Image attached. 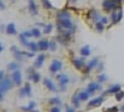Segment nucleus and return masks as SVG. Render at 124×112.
<instances>
[{
  "instance_id": "9b49d317",
  "label": "nucleus",
  "mask_w": 124,
  "mask_h": 112,
  "mask_svg": "<svg viewBox=\"0 0 124 112\" xmlns=\"http://www.w3.org/2000/svg\"><path fill=\"white\" fill-rule=\"evenodd\" d=\"M11 52L14 54V56H15V59L18 60V61H21V60H23V56L25 55V52L20 51L16 46H11Z\"/></svg>"
},
{
  "instance_id": "412c9836",
  "label": "nucleus",
  "mask_w": 124,
  "mask_h": 112,
  "mask_svg": "<svg viewBox=\"0 0 124 112\" xmlns=\"http://www.w3.org/2000/svg\"><path fill=\"white\" fill-rule=\"evenodd\" d=\"M80 54H82L83 57H86L90 55V47L88 46V45H85V46H83L82 49H80Z\"/></svg>"
},
{
  "instance_id": "b1692460",
  "label": "nucleus",
  "mask_w": 124,
  "mask_h": 112,
  "mask_svg": "<svg viewBox=\"0 0 124 112\" xmlns=\"http://www.w3.org/2000/svg\"><path fill=\"white\" fill-rule=\"evenodd\" d=\"M89 15H90V19H92V20H94V21H97L98 19H100V15H99V13H98V11H95L94 9L89 11Z\"/></svg>"
},
{
  "instance_id": "ddd939ff",
  "label": "nucleus",
  "mask_w": 124,
  "mask_h": 112,
  "mask_svg": "<svg viewBox=\"0 0 124 112\" xmlns=\"http://www.w3.org/2000/svg\"><path fill=\"white\" fill-rule=\"evenodd\" d=\"M43 84H44L45 87H46L48 90H50V91H56L55 85L53 84V81L50 80V79H44V80H43Z\"/></svg>"
},
{
  "instance_id": "20e7f679",
  "label": "nucleus",
  "mask_w": 124,
  "mask_h": 112,
  "mask_svg": "<svg viewBox=\"0 0 124 112\" xmlns=\"http://www.w3.org/2000/svg\"><path fill=\"white\" fill-rule=\"evenodd\" d=\"M62 67H63L62 61H59V60H53V62L50 64L49 70H50V72L55 73V72H58V71H60V70H62Z\"/></svg>"
},
{
  "instance_id": "f257e3e1",
  "label": "nucleus",
  "mask_w": 124,
  "mask_h": 112,
  "mask_svg": "<svg viewBox=\"0 0 124 112\" xmlns=\"http://www.w3.org/2000/svg\"><path fill=\"white\" fill-rule=\"evenodd\" d=\"M116 7H119V4L115 0H104L103 1V9L105 11H113Z\"/></svg>"
},
{
  "instance_id": "f704fd0d",
  "label": "nucleus",
  "mask_w": 124,
  "mask_h": 112,
  "mask_svg": "<svg viewBox=\"0 0 124 112\" xmlns=\"http://www.w3.org/2000/svg\"><path fill=\"white\" fill-rule=\"evenodd\" d=\"M44 27H45V29H44V34H50V33H52V29H53V25H52V24L45 25Z\"/></svg>"
},
{
  "instance_id": "dca6fc26",
  "label": "nucleus",
  "mask_w": 124,
  "mask_h": 112,
  "mask_svg": "<svg viewBox=\"0 0 124 112\" xmlns=\"http://www.w3.org/2000/svg\"><path fill=\"white\" fill-rule=\"evenodd\" d=\"M38 44H39V49H40L41 51L49 50V41H48V40L43 39V40H40V41H39Z\"/></svg>"
},
{
  "instance_id": "ea45409f",
  "label": "nucleus",
  "mask_w": 124,
  "mask_h": 112,
  "mask_svg": "<svg viewBox=\"0 0 124 112\" xmlns=\"http://www.w3.org/2000/svg\"><path fill=\"white\" fill-rule=\"evenodd\" d=\"M99 21H101V22H103V24L105 25L107 24V22H108V18H105V16H103V18H100V20Z\"/></svg>"
},
{
  "instance_id": "6ab92c4d",
  "label": "nucleus",
  "mask_w": 124,
  "mask_h": 112,
  "mask_svg": "<svg viewBox=\"0 0 124 112\" xmlns=\"http://www.w3.org/2000/svg\"><path fill=\"white\" fill-rule=\"evenodd\" d=\"M56 18H58V19H70V13L67 11V10L59 11V13L56 14Z\"/></svg>"
},
{
  "instance_id": "c9c22d12",
  "label": "nucleus",
  "mask_w": 124,
  "mask_h": 112,
  "mask_svg": "<svg viewBox=\"0 0 124 112\" xmlns=\"http://www.w3.org/2000/svg\"><path fill=\"white\" fill-rule=\"evenodd\" d=\"M118 111H119V108L114 106V107H109V108H107L104 112H118Z\"/></svg>"
},
{
  "instance_id": "5701e85b",
  "label": "nucleus",
  "mask_w": 124,
  "mask_h": 112,
  "mask_svg": "<svg viewBox=\"0 0 124 112\" xmlns=\"http://www.w3.org/2000/svg\"><path fill=\"white\" fill-rule=\"evenodd\" d=\"M35 106H36V105H35V102H34V101H30V102H29V105H28V106H25V107H21V110H23V111H25V112H31V111L35 108Z\"/></svg>"
},
{
  "instance_id": "de8ad7c7",
  "label": "nucleus",
  "mask_w": 124,
  "mask_h": 112,
  "mask_svg": "<svg viewBox=\"0 0 124 112\" xmlns=\"http://www.w3.org/2000/svg\"><path fill=\"white\" fill-rule=\"evenodd\" d=\"M3 49H4V47H3V45H1V44H0V52H1V51H3Z\"/></svg>"
},
{
  "instance_id": "473e14b6",
  "label": "nucleus",
  "mask_w": 124,
  "mask_h": 112,
  "mask_svg": "<svg viewBox=\"0 0 124 112\" xmlns=\"http://www.w3.org/2000/svg\"><path fill=\"white\" fill-rule=\"evenodd\" d=\"M49 102L52 103V105H60V103H62V101H60L59 97H54V99H50Z\"/></svg>"
},
{
  "instance_id": "79ce46f5",
  "label": "nucleus",
  "mask_w": 124,
  "mask_h": 112,
  "mask_svg": "<svg viewBox=\"0 0 124 112\" xmlns=\"http://www.w3.org/2000/svg\"><path fill=\"white\" fill-rule=\"evenodd\" d=\"M4 77H5V72H4L3 70H0V81H1Z\"/></svg>"
},
{
  "instance_id": "2f4dec72",
  "label": "nucleus",
  "mask_w": 124,
  "mask_h": 112,
  "mask_svg": "<svg viewBox=\"0 0 124 112\" xmlns=\"http://www.w3.org/2000/svg\"><path fill=\"white\" fill-rule=\"evenodd\" d=\"M31 34H33L34 37H40V36H41L40 30H39V29H36V27H34V29L31 30Z\"/></svg>"
},
{
  "instance_id": "49530a36",
  "label": "nucleus",
  "mask_w": 124,
  "mask_h": 112,
  "mask_svg": "<svg viewBox=\"0 0 124 112\" xmlns=\"http://www.w3.org/2000/svg\"><path fill=\"white\" fill-rule=\"evenodd\" d=\"M0 7H1V9H4V7H5V6H4V4H3L1 1H0Z\"/></svg>"
},
{
  "instance_id": "72a5a7b5",
  "label": "nucleus",
  "mask_w": 124,
  "mask_h": 112,
  "mask_svg": "<svg viewBox=\"0 0 124 112\" xmlns=\"http://www.w3.org/2000/svg\"><path fill=\"white\" fill-rule=\"evenodd\" d=\"M49 50L52 51L56 50V41H49Z\"/></svg>"
},
{
  "instance_id": "cd10ccee",
  "label": "nucleus",
  "mask_w": 124,
  "mask_h": 112,
  "mask_svg": "<svg viewBox=\"0 0 124 112\" xmlns=\"http://www.w3.org/2000/svg\"><path fill=\"white\" fill-rule=\"evenodd\" d=\"M29 47H30V50L33 51V52H35V51H38V50H40L39 49V44H36V42H29Z\"/></svg>"
},
{
  "instance_id": "a878e982",
  "label": "nucleus",
  "mask_w": 124,
  "mask_h": 112,
  "mask_svg": "<svg viewBox=\"0 0 124 112\" xmlns=\"http://www.w3.org/2000/svg\"><path fill=\"white\" fill-rule=\"evenodd\" d=\"M89 92L88 91H82V92H79V97H80V100L82 101H86L89 99Z\"/></svg>"
},
{
  "instance_id": "393cba45",
  "label": "nucleus",
  "mask_w": 124,
  "mask_h": 112,
  "mask_svg": "<svg viewBox=\"0 0 124 112\" xmlns=\"http://www.w3.org/2000/svg\"><path fill=\"white\" fill-rule=\"evenodd\" d=\"M8 69L10 71H15V70H19V62L18 61H13L10 64H8Z\"/></svg>"
},
{
  "instance_id": "2eb2a0df",
  "label": "nucleus",
  "mask_w": 124,
  "mask_h": 112,
  "mask_svg": "<svg viewBox=\"0 0 124 112\" xmlns=\"http://www.w3.org/2000/svg\"><path fill=\"white\" fill-rule=\"evenodd\" d=\"M29 11H30L33 15L38 14V9H36V4L34 0H29Z\"/></svg>"
},
{
  "instance_id": "0eeeda50",
  "label": "nucleus",
  "mask_w": 124,
  "mask_h": 112,
  "mask_svg": "<svg viewBox=\"0 0 124 112\" xmlns=\"http://www.w3.org/2000/svg\"><path fill=\"white\" fill-rule=\"evenodd\" d=\"M21 72H20V70H15V71H13V73H11V80L14 81V84L15 85H20L21 84Z\"/></svg>"
},
{
  "instance_id": "c756f323",
  "label": "nucleus",
  "mask_w": 124,
  "mask_h": 112,
  "mask_svg": "<svg viewBox=\"0 0 124 112\" xmlns=\"http://www.w3.org/2000/svg\"><path fill=\"white\" fill-rule=\"evenodd\" d=\"M123 99H124V92L120 90V91H118V92L115 93V100L116 101H122Z\"/></svg>"
},
{
  "instance_id": "4be33fe9",
  "label": "nucleus",
  "mask_w": 124,
  "mask_h": 112,
  "mask_svg": "<svg viewBox=\"0 0 124 112\" xmlns=\"http://www.w3.org/2000/svg\"><path fill=\"white\" fill-rule=\"evenodd\" d=\"M40 73H38V72H34V73H31V75H29V80H31L33 82H35V84H38V82L40 81Z\"/></svg>"
},
{
  "instance_id": "f8f14e48",
  "label": "nucleus",
  "mask_w": 124,
  "mask_h": 112,
  "mask_svg": "<svg viewBox=\"0 0 124 112\" xmlns=\"http://www.w3.org/2000/svg\"><path fill=\"white\" fill-rule=\"evenodd\" d=\"M19 95H20V96H30V95H31V88H30V85L26 84V85L24 86V88H20Z\"/></svg>"
},
{
  "instance_id": "39448f33",
  "label": "nucleus",
  "mask_w": 124,
  "mask_h": 112,
  "mask_svg": "<svg viewBox=\"0 0 124 112\" xmlns=\"http://www.w3.org/2000/svg\"><path fill=\"white\" fill-rule=\"evenodd\" d=\"M97 65H99V60H98V59H92L90 61H89V64L84 67V72H85V73L90 72L93 69H95Z\"/></svg>"
},
{
  "instance_id": "58836bf2",
  "label": "nucleus",
  "mask_w": 124,
  "mask_h": 112,
  "mask_svg": "<svg viewBox=\"0 0 124 112\" xmlns=\"http://www.w3.org/2000/svg\"><path fill=\"white\" fill-rule=\"evenodd\" d=\"M50 112H60V108L56 106H53V108H50Z\"/></svg>"
},
{
  "instance_id": "c03bdc74",
  "label": "nucleus",
  "mask_w": 124,
  "mask_h": 112,
  "mask_svg": "<svg viewBox=\"0 0 124 112\" xmlns=\"http://www.w3.org/2000/svg\"><path fill=\"white\" fill-rule=\"evenodd\" d=\"M4 100V92L0 91V101H3Z\"/></svg>"
},
{
  "instance_id": "aec40b11",
  "label": "nucleus",
  "mask_w": 124,
  "mask_h": 112,
  "mask_svg": "<svg viewBox=\"0 0 124 112\" xmlns=\"http://www.w3.org/2000/svg\"><path fill=\"white\" fill-rule=\"evenodd\" d=\"M80 97H79V92H77L74 96H73V99H71V102H73V106L74 107H79V105H80Z\"/></svg>"
},
{
  "instance_id": "bb28decb",
  "label": "nucleus",
  "mask_w": 124,
  "mask_h": 112,
  "mask_svg": "<svg viewBox=\"0 0 124 112\" xmlns=\"http://www.w3.org/2000/svg\"><path fill=\"white\" fill-rule=\"evenodd\" d=\"M19 40H20V42L23 44L24 46H29V41L26 40V36H25L23 33H21V34L19 35Z\"/></svg>"
},
{
  "instance_id": "9d476101",
  "label": "nucleus",
  "mask_w": 124,
  "mask_h": 112,
  "mask_svg": "<svg viewBox=\"0 0 124 112\" xmlns=\"http://www.w3.org/2000/svg\"><path fill=\"white\" fill-rule=\"evenodd\" d=\"M100 88H101L100 82H90V84L88 85V90H86V91L92 95V93H94L95 91H98V90H100Z\"/></svg>"
},
{
  "instance_id": "f03ea898",
  "label": "nucleus",
  "mask_w": 124,
  "mask_h": 112,
  "mask_svg": "<svg viewBox=\"0 0 124 112\" xmlns=\"http://www.w3.org/2000/svg\"><path fill=\"white\" fill-rule=\"evenodd\" d=\"M13 84H14V81L11 79L4 77L1 81H0V91H1V92L9 91V90L11 88V86H13Z\"/></svg>"
},
{
  "instance_id": "7ed1b4c3",
  "label": "nucleus",
  "mask_w": 124,
  "mask_h": 112,
  "mask_svg": "<svg viewBox=\"0 0 124 112\" xmlns=\"http://www.w3.org/2000/svg\"><path fill=\"white\" fill-rule=\"evenodd\" d=\"M56 79H58V81H59V85H60V87H62V91H65V86H67L68 84H69V77L67 76V75H58L56 76Z\"/></svg>"
},
{
  "instance_id": "a211bd4d",
  "label": "nucleus",
  "mask_w": 124,
  "mask_h": 112,
  "mask_svg": "<svg viewBox=\"0 0 124 112\" xmlns=\"http://www.w3.org/2000/svg\"><path fill=\"white\" fill-rule=\"evenodd\" d=\"M6 34H9V35H14V34H16V29H15V24H13V22H10V24L6 26Z\"/></svg>"
},
{
  "instance_id": "c85d7f7f",
  "label": "nucleus",
  "mask_w": 124,
  "mask_h": 112,
  "mask_svg": "<svg viewBox=\"0 0 124 112\" xmlns=\"http://www.w3.org/2000/svg\"><path fill=\"white\" fill-rule=\"evenodd\" d=\"M104 27H105V25H104L101 21H97V22H95V29L98 30L99 33H101V31H103V30H104Z\"/></svg>"
},
{
  "instance_id": "a18cd8bd",
  "label": "nucleus",
  "mask_w": 124,
  "mask_h": 112,
  "mask_svg": "<svg viewBox=\"0 0 124 112\" xmlns=\"http://www.w3.org/2000/svg\"><path fill=\"white\" fill-rule=\"evenodd\" d=\"M103 70V64H99V66H98V71H101Z\"/></svg>"
},
{
  "instance_id": "4c0bfd02",
  "label": "nucleus",
  "mask_w": 124,
  "mask_h": 112,
  "mask_svg": "<svg viewBox=\"0 0 124 112\" xmlns=\"http://www.w3.org/2000/svg\"><path fill=\"white\" fill-rule=\"evenodd\" d=\"M65 112H77V111H75V107H74V106H73V107L68 106V107H67V111H65Z\"/></svg>"
},
{
  "instance_id": "a19ab883",
  "label": "nucleus",
  "mask_w": 124,
  "mask_h": 112,
  "mask_svg": "<svg viewBox=\"0 0 124 112\" xmlns=\"http://www.w3.org/2000/svg\"><path fill=\"white\" fill-rule=\"evenodd\" d=\"M23 34H24V35H25L26 37H31V36H33V34H31V31H24Z\"/></svg>"
},
{
  "instance_id": "6e6552de",
  "label": "nucleus",
  "mask_w": 124,
  "mask_h": 112,
  "mask_svg": "<svg viewBox=\"0 0 124 112\" xmlns=\"http://www.w3.org/2000/svg\"><path fill=\"white\" fill-rule=\"evenodd\" d=\"M104 101V97L103 96H99V97H95V99H93L89 103H88V107H98L100 106L101 103Z\"/></svg>"
},
{
  "instance_id": "f3484780",
  "label": "nucleus",
  "mask_w": 124,
  "mask_h": 112,
  "mask_svg": "<svg viewBox=\"0 0 124 112\" xmlns=\"http://www.w3.org/2000/svg\"><path fill=\"white\" fill-rule=\"evenodd\" d=\"M118 91H120V85H113V86H110V87H109L107 91L104 92V95H105V93H114V95H115Z\"/></svg>"
},
{
  "instance_id": "4468645a",
  "label": "nucleus",
  "mask_w": 124,
  "mask_h": 112,
  "mask_svg": "<svg viewBox=\"0 0 124 112\" xmlns=\"http://www.w3.org/2000/svg\"><path fill=\"white\" fill-rule=\"evenodd\" d=\"M44 60H45V55H44V54H40L38 57H36L34 66H35V67H41V66H43V62H44Z\"/></svg>"
},
{
  "instance_id": "09e8293b",
  "label": "nucleus",
  "mask_w": 124,
  "mask_h": 112,
  "mask_svg": "<svg viewBox=\"0 0 124 112\" xmlns=\"http://www.w3.org/2000/svg\"><path fill=\"white\" fill-rule=\"evenodd\" d=\"M120 110H122V111L124 112V106H122V108H120Z\"/></svg>"
},
{
  "instance_id": "7c9ffc66",
  "label": "nucleus",
  "mask_w": 124,
  "mask_h": 112,
  "mask_svg": "<svg viewBox=\"0 0 124 112\" xmlns=\"http://www.w3.org/2000/svg\"><path fill=\"white\" fill-rule=\"evenodd\" d=\"M41 3H43V5H44V7H45V9H48V10L53 9V5L49 3V0H41Z\"/></svg>"
},
{
  "instance_id": "1a4fd4ad",
  "label": "nucleus",
  "mask_w": 124,
  "mask_h": 112,
  "mask_svg": "<svg viewBox=\"0 0 124 112\" xmlns=\"http://www.w3.org/2000/svg\"><path fill=\"white\" fill-rule=\"evenodd\" d=\"M122 18H123V10H122V9H119L118 13H115L114 10L112 11V22H113V24L119 22V21L122 20Z\"/></svg>"
},
{
  "instance_id": "e433bc0d",
  "label": "nucleus",
  "mask_w": 124,
  "mask_h": 112,
  "mask_svg": "<svg viewBox=\"0 0 124 112\" xmlns=\"http://www.w3.org/2000/svg\"><path fill=\"white\" fill-rule=\"evenodd\" d=\"M105 81H107V76H105V75H99L98 82H100V84H101V82H105Z\"/></svg>"
},
{
  "instance_id": "423d86ee",
  "label": "nucleus",
  "mask_w": 124,
  "mask_h": 112,
  "mask_svg": "<svg viewBox=\"0 0 124 112\" xmlns=\"http://www.w3.org/2000/svg\"><path fill=\"white\" fill-rule=\"evenodd\" d=\"M71 62H73V65L75 66L77 70H83L84 66H85V59H83V57H80V59H73Z\"/></svg>"
},
{
  "instance_id": "37998d69",
  "label": "nucleus",
  "mask_w": 124,
  "mask_h": 112,
  "mask_svg": "<svg viewBox=\"0 0 124 112\" xmlns=\"http://www.w3.org/2000/svg\"><path fill=\"white\" fill-rule=\"evenodd\" d=\"M25 55L28 56V57H33L34 56V52L31 51V52H25Z\"/></svg>"
},
{
  "instance_id": "8fccbe9b",
  "label": "nucleus",
  "mask_w": 124,
  "mask_h": 112,
  "mask_svg": "<svg viewBox=\"0 0 124 112\" xmlns=\"http://www.w3.org/2000/svg\"><path fill=\"white\" fill-rule=\"evenodd\" d=\"M31 112H38V111H36V110H33V111H31Z\"/></svg>"
}]
</instances>
